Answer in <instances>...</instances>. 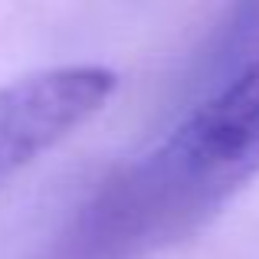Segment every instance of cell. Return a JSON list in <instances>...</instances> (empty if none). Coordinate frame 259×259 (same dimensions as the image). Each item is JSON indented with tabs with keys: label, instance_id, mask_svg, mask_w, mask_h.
<instances>
[{
	"label": "cell",
	"instance_id": "obj_1",
	"mask_svg": "<svg viewBox=\"0 0 259 259\" xmlns=\"http://www.w3.org/2000/svg\"><path fill=\"white\" fill-rule=\"evenodd\" d=\"M259 177V53L85 207L79 259H132L181 236Z\"/></svg>",
	"mask_w": 259,
	"mask_h": 259
},
{
	"label": "cell",
	"instance_id": "obj_2",
	"mask_svg": "<svg viewBox=\"0 0 259 259\" xmlns=\"http://www.w3.org/2000/svg\"><path fill=\"white\" fill-rule=\"evenodd\" d=\"M118 76L105 66H56L0 89V184L82 128L112 99Z\"/></svg>",
	"mask_w": 259,
	"mask_h": 259
}]
</instances>
